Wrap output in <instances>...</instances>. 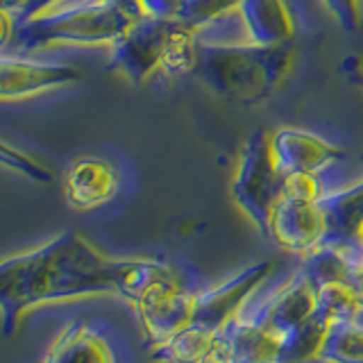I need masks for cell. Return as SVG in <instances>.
Returning <instances> with one entry per match:
<instances>
[{"label": "cell", "mask_w": 363, "mask_h": 363, "mask_svg": "<svg viewBox=\"0 0 363 363\" xmlns=\"http://www.w3.org/2000/svg\"><path fill=\"white\" fill-rule=\"evenodd\" d=\"M177 18L139 16L109 45V64L134 84H143L159 73L162 57Z\"/></svg>", "instance_id": "8992f818"}, {"label": "cell", "mask_w": 363, "mask_h": 363, "mask_svg": "<svg viewBox=\"0 0 363 363\" xmlns=\"http://www.w3.org/2000/svg\"><path fill=\"white\" fill-rule=\"evenodd\" d=\"M293 62V43L259 45L198 41L196 75L213 94L252 105L268 98L286 79Z\"/></svg>", "instance_id": "7a4b0ae2"}, {"label": "cell", "mask_w": 363, "mask_h": 363, "mask_svg": "<svg viewBox=\"0 0 363 363\" xmlns=\"http://www.w3.org/2000/svg\"><path fill=\"white\" fill-rule=\"evenodd\" d=\"M361 28H363V0H361Z\"/></svg>", "instance_id": "f546056e"}, {"label": "cell", "mask_w": 363, "mask_h": 363, "mask_svg": "<svg viewBox=\"0 0 363 363\" xmlns=\"http://www.w3.org/2000/svg\"><path fill=\"white\" fill-rule=\"evenodd\" d=\"M304 11L302 0H238L193 30L198 41L209 43L291 45L304 28Z\"/></svg>", "instance_id": "277c9868"}, {"label": "cell", "mask_w": 363, "mask_h": 363, "mask_svg": "<svg viewBox=\"0 0 363 363\" xmlns=\"http://www.w3.org/2000/svg\"><path fill=\"white\" fill-rule=\"evenodd\" d=\"M14 34H16V16L0 9V55L14 43Z\"/></svg>", "instance_id": "d4e9b609"}, {"label": "cell", "mask_w": 363, "mask_h": 363, "mask_svg": "<svg viewBox=\"0 0 363 363\" xmlns=\"http://www.w3.org/2000/svg\"><path fill=\"white\" fill-rule=\"evenodd\" d=\"M196 298L198 291L189 286L179 272L145 291L143 298L134 304V309L139 313V320L152 345L164 343L182 327L191 325L193 311H196Z\"/></svg>", "instance_id": "52a82bcc"}, {"label": "cell", "mask_w": 363, "mask_h": 363, "mask_svg": "<svg viewBox=\"0 0 363 363\" xmlns=\"http://www.w3.org/2000/svg\"><path fill=\"white\" fill-rule=\"evenodd\" d=\"M315 359L329 363H363V323H359V318L332 323Z\"/></svg>", "instance_id": "ffe728a7"}, {"label": "cell", "mask_w": 363, "mask_h": 363, "mask_svg": "<svg viewBox=\"0 0 363 363\" xmlns=\"http://www.w3.org/2000/svg\"><path fill=\"white\" fill-rule=\"evenodd\" d=\"M318 306L334 323L357 320V315L363 309L352 281H327L323 286H318Z\"/></svg>", "instance_id": "44dd1931"}, {"label": "cell", "mask_w": 363, "mask_h": 363, "mask_svg": "<svg viewBox=\"0 0 363 363\" xmlns=\"http://www.w3.org/2000/svg\"><path fill=\"white\" fill-rule=\"evenodd\" d=\"M284 191V173L270 150V134L259 130L243 145L241 162L232 179V196L252 223L270 236V220Z\"/></svg>", "instance_id": "5b68a950"}, {"label": "cell", "mask_w": 363, "mask_h": 363, "mask_svg": "<svg viewBox=\"0 0 363 363\" xmlns=\"http://www.w3.org/2000/svg\"><path fill=\"white\" fill-rule=\"evenodd\" d=\"M64 196L77 211H91L111 202L121 191V170L98 155H82L64 170Z\"/></svg>", "instance_id": "7c38bea8"}, {"label": "cell", "mask_w": 363, "mask_h": 363, "mask_svg": "<svg viewBox=\"0 0 363 363\" xmlns=\"http://www.w3.org/2000/svg\"><path fill=\"white\" fill-rule=\"evenodd\" d=\"M113 259L79 234L64 232L39 247L0 261V327L11 336L23 311L39 304L113 293Z\"/></svg>", "instance_id": "6da1fadb"}, {"label": "cell", "mask_w": 363, "mask_h": 363, "mask_svg": "<svg viewBox=\"0 0 363 363\" xmlns=\"http://www.w3.org/2000/svg\"><path fill=\"white\" fill-rule=\"evenodd\" d=\"M318 204L327 218L325 241H340L359 245L363 227V179L343 191H325Z\"/></svg>", "instance_id": "2e32d148"}, {"label": "cell", "mask_w": 363, "mask_h": 363, "mask_svg": "<svg viewBox=\"0 0 363 363\" xmlns=\"http://www.w3.org/2000/svg\"><path fill=\"white\" fill-rule=\"evenodd\" d=\"M139 18L107 0H60L28 18H16L18 50L48 45H109Z\"/></svg>", "instance_id": "3957f363"}, {"label": "cell", "mask_w": 363, "mask_h": 363, "mask_svg": "<svg viewBox=\"0 0 363 363\" xmlns=\"http://www.w3.org/2000/svg\"><path fill=\"white\" fill-rule=\"evenodd\" d=\"M213 347L227 363H279L281 336L261 318H243L238 313L218 334Z\"/></svg>", "instance_id": "4fadbf2b"}, {"label": "cell", "mask_w": 363, "mask_h": 363, "mask_svg": "<svg viewBox=\"0 0 363 363\" xmlns=\"http://www.w3.org/2000/svg\"><path fill=\"white\" fill-rule=\"evenodd\" d=\"M332 323H334L332 318L318 306L300 327H295L293 332L281 336V361L279 363H302V361L315 359L329 334Z\"/></svg>", "instance_id": "d6986e66"}, {"label": "cell", "mask_w": 363, "mask_h": 363, "mask_svg": "<svg viewBox=\"0 0 363 363\" xmlns=\"http://www.w3.org/2000/svg\"><path fill=\"white\" fill-rule=\"evenodd\" d=\"M272 270L270 261H261L238 272L232 279L209 291H198L196 298V311H193V325H200L211 332L220 329L238 315L245 300L255 293V289L264 281Z\"/></svg>", "instance_id": "8fae6325"}, {"label": "cell", "mask_w": 363, "mask_h": 363, "mask_svg": "<svg viewBox=\"0 0 363 363\" xmlns=\"http://www.w3.org/2000/svg\"><path fill=\"white\" fill-rule=\"evenodd\" d=\"M270 150L277 168L284 175L309 173L323 175L327 168L347 159V152L325 136L313 134L302 128H279L270 134Z\"/></svg>", "instance_id": "ba28073f"}, {"label": "cell", "mask_w": 363, "mask_h": 363, "mask_svg": "<svg viewBox=\"0 0 363 363\" xmlns=\"http://www.w3.org/2000/svg\"><path fill=\"white\" fill-rule=\"evenodd\" d=\"M107 3H113V5H118L123 9H128L130 14H134V16H143V9L139 5V0H107Z\"/></svg>", "instance_id": "f1b7e54d"}, {"label": "cell", "mask_w": 363, "mask_h": 363, "mask_svg": "<svg viewBox=\"0 0 363 363\" xmlns=\"http://www.w3.org/2000/svg\"><path fill=\"white\" fill-rule=\"evenodd\" d=\"M177 270L157 259H113L111 281L113 293H118L130 304L139 302L145 291L168 277H175Z\"/></svg>", "instance_id": "e0dca14e"}, {"label": "cell", "mask_w": 363, "mask_h": 363, "mask_svg": "<svg viewBox=\"0 0 363 363\" xmlns=\"http://www.w3.org/2000/svg\"><path fill=\"white\" fill-rule=\"evenodd\" d=\"M359 241H361V259H359L357 275H354V289H357V293H359V300H361V306H363V227H361Z\"/></svg>", "instance_id": "83f0119b"}, {"label": "cell", "mask_w": 363, "mask_h": 363, "mask_svg": "<svg viewBox=\"0 0 363 363\" xmlns=\"http://www.w3.org/2000/svg\"><path fill=\"white\" fill-rule=\"evenodd\" d=\"M275 243L295 255H309L327 236V218L318 200L281 196L270 220Z\"/></svg>", "instance_id": "9c48e42d"}, {"label": "cell", "mask_w": 363, "mask_h": 363, "mask_svg": "<svg viewBox=\"0 0 363 363\" xmlns=\"http://www.w3.org/2000/svg\"><path fill=\"white\" fill-rule=\"evenodd\" d=\"M323 3L345 34H354L361 28V0H323Z\"/></svg>", "instance_id": "603a6c76"}, {"label": "cell", "mask_w": 363, "mask_h": 363, "mask_svg": "<svg viewBox=\"0 0 363 363\" xmlns=\"http://www.w3.org/2000/svg\"><path fill=\"white\" fill-rule=\"evenodd\" d=\"M82 71L73 64L34 62L16 55H0V100H23L73 84Z\"/></svg>", "instance_id": "30bf717a"}, {"label": "cell", "mask_w": 363, "mask_h": 363, "mask_svg": "<svg viewBox=\"0 0 363 363\" xmlns=\"http://www.w3.org/2000/svg\"><path fill=\"white\" fill-rule=\"evenodd\" d=\"M43 363H121V357L111 336L100 325L75 320L55 338Z\"/></svg>", "instance_id": "5bb4252c"}, {"label": "cell", "mask_w": 363, "mask_h": 363, "mask_svg": "<svg viewBox=\"0 0 363 363\" xmlns=\"http://www.w3.org/2000/svg\"><path fill=\"white\" fill-rule=\"evenodd\" d=\"M143 14L157 18H177L182 9V0H139Z\"/></svg>", "instance_id": "cb8c5ba5"}, {"label": "cell", "mask_w": 363, "mask_h": 363, "mask_svg": "<svg viewBox=\"0 0 363 363\" xmlns=\"http://www.w3.org/2000/svg\"><path fill=\"white\" fill-rule=\"evenodd\" d=\"M26 7H28V0H0V9L9 11V14H14L16 18L26 14Z\"/></svg>", "instance_id": "484cf974"}, {"label": "cell", "mask_w": 363, "mask_h": 363, "mask_svg": "<svg viewBox=\"0 0 363 363\" xmlns=\"http://www.w3.org/2000/svg\"><path fill=\"white\" fill-rule=\"evenodd\" d=\"M315 309L318 286L304 270H300L275 293V298L264 306V311L257 318H261L270 329H275L279 336H286L295 327H300Z\"/></svg>", "instance_id": "9a60e30c"}, {"label": "cell", "mask_w": 363, "mask_h": 363, "mask_svg": "<svg viewBox=\"0 0 363 363\" xmlns=\"http://www.w3.org/2000/svg\"><path fill=\"white\" fill-rule=\"evenodd\" d=\"M0 166H5L9 170H16V173L26 175L30 179L37 182H50V173L45 170L39 162H34L30 155H26L18 147L9 145L5 141H0Z\"/></svg>", "instance_id": "7402d4cb"}, {"label": "cell", "mask_w": 363, "mask_h": 363, "mask_svg": "<svg viewBox=\"0 0 363 363\" xmlns=\"http://www.w3.org/2000/svg\"><path fill=\"white\" fill-rule=\"evenodd\" d=\"M182 3H184V0H182ZM177 18H179V16H177Z\"/></svg>", "instance_id": "4dcf8cb0"}, {"label": "cell", "mask_w": 363, "mask_h": 363, "mask_svg": "<svg viewBox=\"0 0 363 363\" xmlns=\"http://www.w3.org/2000/svg\"><path fill=\"white\" fill-rule=\"evenodd\" d=\"M60 0H28V7H26V14H23L21 18H28V16H34V14H39V11L43 9H48L52 5H57Z\"/></svg>", "instance_id": "4316f807"}, {"label": "cell", "mask_w": 363, "mask_h": 363, "mask_svg": "<svg viewBox=\"0 0 363 363\" xmlns=\"http://www.w3.org/2000/svg\"><path fill=\"white\" fill-rule=\"evenodd\" d=\"M216 334L218 332L191 323L164 343L155 345L152 359L157 363H202V359L213 347Z\"/></svg>", "instance_id": "ac0fdd59"}]
</instances>
